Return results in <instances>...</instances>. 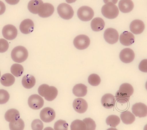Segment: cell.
Listing matches in <instances>:
<instances>
[{
	"mask_svg": "<svg viewBox=\"0 0 147 130\" xmlns=\"http://www.w3.org/2000/svg\"><path fill=\"white\" fill-rule=\"evenodd\" d=\"M43 2L42 0H31L28 5L29 11L33 14H38V9Z\"/></svg>",
	"mask_w": 147,
	"mask_h": 130,
	"instance_id": "26",
	"label": "cell"
},
{
	"mask_svg": "<svg viewBox=\"0 0 147 130\" xmlns=\"http://www.w3.org/2000/svg\"><path fill=\"white\" fill-rule=\"evenodd\" d=\"M68 125L65 121L59 120L55 123L54 129L55 130H67Z\"/></svg>",
	"mask_w": 147,
	"mask_h": 130,
	"instance_id": "33",
	"label": "cell"
},
{
	"mask_svg": "<svg viewBox=\"0 0 147 130\" xmlns=\"http://www.w3.org/2000/svg\"><path fill=\"white\" fill-rule=\"evenodd\" d=\"M5 5L2 1H0V15L3 14L5 12Z\"/></svg>",
	"mask_w": 147,
	"mask_h": 130,
	"instance_id": "40",
	"label": "cell"
},
{
	"mask_svg": "<svg viewBox=\"0 0 147 130\" xmlns=\"http://www.w3.org/2000/svg\"><path fill=\"white\" fill-rule=\"evenodd\" d=\"M38 93L41 96L44 97L48 101H52L57 96L58 90L55 87L44 84L38 88Z\"/></svg>",
	"mask_w": 147,
	"mask_h": 130,
	"instance_id": "1",
	"label": "cell"
},
{
	"mask_svg": "<svg viewBox=\"0 0 147 130\" xmlns=\"http://www.w3.org/2000/svg\"><path fill=\"white\" fill-rule=\"evenodd\" d=\"M134 51L129 48H125L121 51L119 54L120 60L124 63H129L134 60L135 58Z\"/></svg>",
	"mask_w": 147,
	"mask_h": 130,
	"instance_id": "13",
	"label": "cell"
},
{
	"mask_svg": "<svg viewBox=\"0 0 147 130\" xmlns=\"http://www.w3.org/2000/svg\"><path fill=\"white\" fill-rule=\"evenodd\" d=\"M25 127L24 122L21 118H18L14 122H10L9 127L12 130H24Z\"/></svg>",
	"mask_w": 147,
	"mask_h": 130,
	"instance_id": "31",
	"label": "cell"
},
{
	"mask_svg": "<svg viewBox=\"0 0 147 130\" xmlns=\"http://www.w3.org/2000/svg\"><path fill=\"white\" fill-rule=\"evenodd\" d=\"M11 71L14 76L20 77L24 73V67L18 64H14L11 67Z\"/></svg>",
	"mask_w": 147,
	"mask_h": 130,
	"instance_id": "29",
	"label": "cell"
},
{
	"mask_svg": "<svg viewBox=\"0 0 147 130\" xmlns=\"http://www.w3.org/2000/svg\"><path fill=\"white\" fill-rule=\"evenodd\" d=\"M119 91L123 94L130 97L133 94L134 89L131 84L128 83H124L120 86Z\"/></svg>",
	"mask_w": 147,
	"mask_h": 130,
	"instance_id": "27",
	"label": "cell"
},
{
	"mask_svg": "<svg viewBox=\"0 0 147 130\" xmlns=\"http://www.w3.org/2000/svg\"><path fill=\"white\" fill-rule=\"evenodd\" d=\"M70 129L72 130H86V126L83 121L76 120L71 123Z\"/></svg>",
	"mask_w": 147,
	"mask_h": 130,
	"instance_id": "28",
	"label": "cell"
},
{
	"mask_svg": "<svg viewBox=\"0 0 147 130\" xmlns=\"http://www.w3.org/2000/svg\"><path fill=\"white\" fill-rule=\"evenodd\" d=\"M139 69L141 71L144 73L147 72V60L144 59L140 62L139 65Z\"/></svg>",
	"mask_w": 147,
	"mask_h": 130,
	"instance_id": "39",
	"label": "cell"
},
{
	"mask_svg": "<svg viewBox=\"0 0 147 130\" xmlns=\"http://www.w3.org/2000/svg\"><path fill=\"white\" fill-rule=\"evenodd\" d=\"M101 101L104 107L110 109L114 107L116 100L114 95L111 94L107 93L102 96Z\"/></svg>",
	"mask_w": 147,
	"mask_h": 130,
	"instance_id": "18",
	"label": "cell"
},
{
	"mask_svg": "<svg viewBox=\"0 0 147 130\" xmlns=\"http://www.w3.org/2000/svg\"><path fill=\"white\" fill-rule=\"evenodd\" d=\"M120 118L123 123L126 125H130L135 121V116L133 114L129 111L123 112L120 115Z\"/></svg>",
	"mask_w": 147,
	"mask_h": 130,
	"instance_id": "25",
	"label": "cell"
},
{
	"mask_svg": "<svg viewBox=\"0 0 147 130\" xmlns=\"http://www.w3.org/2000/svg\"><path fill=\"white\" fill-rule=\"evenodd\" d=\"M10 99L9 93L5 89H0V104H5Z\"/></svg>",
	"mask_w": 147,
	"mask_h": 130,
	"instance_id": "35",
	"label": "cell"
},
{
	"mask_svg": "<svg viewBox=\"0 0 147 130\" xmlns=\"http://www.w3.org/2000/svg\"><path fill=\"white\" fill-rule=\"evenodd\" d=\"M1 71H0V77H1Z\"/></svg>",
	"mask_w": 147,
	"mask_h": 130,
	"instance_id": "44",
	"label": "cell"
},
{
	"mask_svg": "<svg viewBox=\"0 0 147 130\" xmlns=\"http://www.w3.org/2000/svg\"><path fill=\"white\" fill-rule=\"evenodd\" d=\"M115 97H116V101L121 104L127 103L130 100L129 96H126L123 94L119 90L116 93Z\"/></svg>",
	"mask_w": 147,
	"mask_h": 130,
	"instance_id": "34",
	"label": "cell"
},
{
	"mask_svg": "<svg viewBox=\"0 0 147 130\" xmlns=\"http://www.w3.org/2000/svg\"><path fill=\"white\" fill-rule=\"evenodd\" d=\"M73 106L75 111L80 114L85 113L87 110L88 107L86 100L81 98L76 99L74 101Z\"/></svg>",
	"mask_w": 147,
	"mask_h": 130,
	"instance_id": "14",
	"label": "cell"
},
{
	"mask_svg": "<svg viewBox=\"0 0 147 130\" xmlns=\"http://www.w3.org/2000/svg\"><path fill=\"white\" fill-rule=\"evenodd\" d=\"M20 0H5L7 4L11 5H15L19 2Z\"/></svg>",
	"mask_w": 147,
	"mask_h": 130,
	"instance_id": "41",
	"label": "cell"
},
{
	"mask_svg": "<svg viewBox=\"0 0 147 130\" xmlns=\"http://www.w3.org/2000/svg\"><path fill=\"white\" fill-rule=\"evenodd\" d=\"M91 26L94 31H100L105 27V21L101 18H95L91 22Z\"/></svg>",
	"mask_w": 147,
	"mask_h": 130,
	"instance_id": "22",
	"label": "cell"
},
{
	"mask_svg": "<svg viewBox=\"0 0 147 130\" xmlns=\"http://www.w3.org/2000/svg\"><path fill=\"white\" fill-rule=\"evenodd\" d=\"M101 13L107 18L113 19L118 16L119 11L117 6L111 2H109L102 7Z\"/></svg>",
	"mask_w": 147,
	"mask_h": 130,
	"instance_id": "3",
	"label": "cell"
},
{
	"mask_svg": "<svg viewBox=\"0 0 147 130\" xmlns=\"http://www.w3.org/2000/svg\"><path fill=\"white\" fill-rule=\"evenodd\" d=\"M120 120L118 116L116 115H111L106 120V122L108 125L113 127H116L120 123Z\"/></svg>",
	"mask_w": 147,
	"mask_h": 130,
	"instance_id": "30",
	"label": "cell"
},
{
	"mask_svg": "<svg viewBox=\"0 0 147 130\" xmlns=\"http://www.w3.org/2000/svg\"><path fill=\"white\" fill-rule=\"evenodd\" d=\"M90 44V40L88 36L80 35L77 36L74 40L75 47L79 50H84L87 49Z\"/></svg>",
	"mask_w": 147,
	"mask_h": 130,
	"instance_id": "6",
	"label": "cell"
},
{
	"mask_svg": "<svg viewBox=\"0 0 147 130\" xmlns=\"http://www.w3.org/2000/svg\"><path fill=\"white\" fill-rule=\"evenodd\" d=\"M32 128L33 130H42L44 127L42 122L39 119H35L32 121L31 125Z\"/></svg>",
	"mask_w": 147,
	"mask_h": 130,
	"instance_id": "37",
	"label": "cell"
},
{
	"mask_svg": "<svg viewBox=\"0 0 147 130\" xmlns=\"http://www.w3.org/2000/svg\"><path fill=\"white\" fill-rule=\"evenodd\" d=\"M118 6L120 12L123 13L130 12L134 8V4L131 0H120Z\"/></svg>",
	"mask_w": 147,
	"mask_h": 130,
	"instance_id": "19",
	"label": "cell"
},
{
	"mask_svg": "<svg viewBox=\"0 0 147 130\" xmlns=\"http://www.w3.org/2000/svg\"><path fill=\"white\" fill-rule=\"evenodd\" d=\"M76 0H66V2L68 4H71V3H74L76 2Z\"/></svg>",
	"mask_w": 147,
	"mask_h": 130,
	"instance_id": "43",
	"label": "cell"
},
{
	"mask_svg": "<svg viewBox=\"0 0 147 130\" xmlns=\"http://www.w3.org/2000/svg\"><path fill=\"white\" fill-rule=\"evenodd\" d=\"M28 51L24 46H18L15 47L11 53L12 59L15 62L20 63L25 62L28 57Z\"/></svg>",
	"mask_w": 147,
	"mask_h": 130,
	"instance_id": "2",
	"label": "cell"
},
{
	"mask_svg": "<svg viewBox=\"0 0 147 130\" xmlns=\"http://www.w3.org/2000/svg\"><path fill=\"white\" fill-rule=\"evenodd\" d=\"M28 103L31 108L35 110H38L42 107L44 104V101L40 95L33 94L29 97Z\"/></svg>",
	"mask_w": 147,
	"mask_h": 130,
	"instance_id": "8",
	"label": "cell"
},
{
	"mask_svg": "<svg viewBox=\"0 0 147 130\" xmlns=\"http://www.w3.org/2000/svg\"><path fill=\"white\" fill-rule=\"evenodd\" d=\"M131 110L133 114L136 117L143 118L147 116V106L142 102L136 103L134 104L132 106Z\"/></svg>",
	"mask_w": 147,
	"mask_h": 130,
	"instance_id": "12",
	"label": "cell"
},
{
	"mask_svg": "<svg viewBox=\"0 0 147 130\" xmlns=\"http://www.w3.org/2000/svg\"><path fill=\"white\" fill-rule=\"evenodd\" d=\"M55 110L50 107L45 108L40 112V117L41 120L46 123L53 121L55 119Z\"/></svg>",
	"mask_w": 147,
	"mask_h": 130,
	"instance_id": "11",
	"label": "cell"
},
{
	"mask_svg": "<svg viewBox=\"0 0 147 130\" xmlns=\"http://www.w3.org/2000/svg\"><path fill=\"white\" fill-rule=\"evenodd\" d=\"M9 43L5 39H0V53H4L8 50Z\"/></svg>",
	"mask_w": 147,
	"mask_h": 130,
	"instance_id": "38",
	"label": "cell"
},
{
	"mask_svg": "<svg viewBox=\"0 0 147 130\" xmlns=\"http://www.w3.org/2000/svg\"><path fill=\"white\" fill-rule=\"evenodd\" d=\"M100 81L101 80L100 77L97 74H92L88 77V83L92 86H98L100 83Z\"/></svg>",
	"mask_w": 147,
	"mask_h": 130,
	"instance_id": "32",
	"label": "cell"
},
{
	"mask_svg": "<svg viewBox=\"0 0 147 130\" xmlns=\"http://www.w3.org/2000/svg\"><path fill=\"white\" fill-rule=\"evenodd\" d=\"M55 8L50 3H43L38 9V14L41 18H47L50 17L54 13Z\"/></svg>",
	"mask_w": 147,
	"mask_h": 130,
	"instance_id": "7",
	"label": "cell"
},
{
	"mask_svg": "<svg viewBox=\"0 0 147 130\" xmlns=\"http://www.w3.org/2000/svg\"><path fill=\"white\" fill-rule=\"evenodd\" d=\"M104 37L106 42L110 44H114L117 42L119 36L117 30L110 28L105 31Z\"/></svg>",
	"mask_w": 147,
	"mask_h": 130,
	"instance_id": "9",
	"label": "cell"
},
{
	"mask_svg": "<svg viewBox=\"0 0 147 130\" xmlns=\"http://www.w3.org/2000/svg\"><path fill=\"white\" fill-rule=\"evenodd\" d=\"M2 33L5 39L7 40H12L17 37L18 31L15 26L9 24L3 27Z\"/></svg>",
	"mask_w": 147,
	"mask_h": 130,
	"instance_id": "10",
	"label": "cell"
},
{
	"mask_svg": "<svg viewBox=\"0 0 147 130\" xmlns=\"http://www.w3.org/2000/svg\"><path fill=\"white\" fill-rule=\"evenodd\" d=\"M36 80L33 76L27 74L24 76L22 79V83L25 88L30 89L35 85Z\"/></svg>",
	"mask_w": 147,
	"mask_h": 130,
	"instance_id": "23",
	"label": "cell"
},
{
	"mask_svg": "<svg viewBox=\"0 0 147 130\" xmlns=\"http://www.w3.org/2000/svg\"><path fill=\"white\" fill-rule=\"evenodd\" d=\"M83 121L86 126V130H94L96 129V125L92 119L90 118L84 119Z\"/></svg>",
	"mask_w": 147,
	"mask_h": 130,
	"instance_id": "36",
	"label": "cell"
},
{
	"mask_svg": "<svg viewBox=\"0 0 147 130\" xmlns=\"http://www.w3.org/2000/svg\"><path fill=\"white\" fill-rule=\"evenodd\" d=\"M58 14L62 18L69 20L73 18L74 11L71 6L65 3H62L58 5L57 8Z\"/></svg>",
	"mask_w": 147,
	"mask_h": 130,
	"instance_id": "4",
	"label": "cell"
},
{
	"mask_svg": "<svg viewBox=\"0 0 147 130\" xmlns=\"http://www.w3.org/2000/svg\"><path fill=\"white\" fill-rule=\"evenodd\" d=\"M20 117L19 112L18 110L14 108L9 109L5 114V119L9 122L16 121Z\"/></svg>",
	"mask_w": 147,
	"mask_h": 130,
	"instance_id": "20",
	"label": "cell"
},
{
	"mask_svg": "<svg viewBox=\"0 0 147 130\" xmlns=\"http://www.w3.org/2000/svg\"><path fill=\"white\" fill-rule=\"evenodd\" d=\"M73 93L77 97H84L87 93V87L84 84H76L73 88Z\"/></svg>",
	"mask_w": 147,
	"mask_h": 130,
	"instance_id": "21",
	"label": "cell"
},
{
	"mask_svg": "<svg viewBox=\"0 0 147 130\" xmlns=\"http://www.w3.org/2000/svg\"><path fill=\"white\" fill-rule=\"evenodd\" d=\"M119 41L123 45L129 46L135 42V37L131 32L125 31L120 35Z\"/></svg>",
	"mask_w": 147,
	"mask_h": 130,
	"instance_id": "16",
	"label": "cell"
},
{
	"mask_svg": "<svg viewBox=\"0 0 147 130\" xmlns=\"http://www.w3.org/2000/svg\"><path fill=\"white\" fill-rule=\"evenodd\" d=\"M15 81L14 77L11 74H5L1 76L0 82L5 87H10L13 85Z\"/></svg>",
	"mask_w": 147,
	"mask_h": 130,
	"instance_id": "24",
	"label": "cell"
},
{
	"mask_svg": "<svg viewBox=\"0 0 147 130\" xmlns=\"http://www.w3.org/2000/svg\"><path fill=\"white\" fill-rule=\"evenodd\" d=\"M34 27V24L32 20L27 19L21 22L20 26V29L22 33L28 34L33 31Z\"/></svg>",
	"mask_w": 147,
	"mask_h": 130,
	"instance_id": "17",
	"label": "cell"
},
{
	"mask_svg": "<svg viewBox=\"0 0 147 130\" xmlns=\"http://www.w3.org/2000/svg\"><path fill=\"white\" fill-rule=\"evenodd\" d=\"M105 4H107L109 2H111L113 4H116L118 0H103Z\"/></svg>",
	"mask_w": 147,
	"mask_h": 130,
	"instance_id": "42",
	"label": "cell"
},
{
	"mask_svg": "<svg viewBox=\"0 0 147 130\" xmlns=\"http://www.w3.org/2000/svg\"><path fill=\"white\" fill-rule=\"evenodd\" d=\"M94 15V12L91 7L82 6L78 9L77 16L82 21H88L92 19Z\"/></svg>",
	"mask_w": 147,
	"mask_h": 130,
	"instance_id": "5",
	"label": "cell"
},
{
	"mask_svg": "<svg viewBox=\"0 0 147 130\" xmlns=\"http://www.w3.org/2000/svg\"><path fill=\"white\" fill-rule=\"evenodd\" d=\"M129 27L132 33L138 35L141 34L144 31L145 26L142 20H135L131 23Z\"/></svg>",
	"mask_w": 147,
	"mask_h": 130,
	"instance_id": "15",
	"label": "cell"
}]
</instances>
